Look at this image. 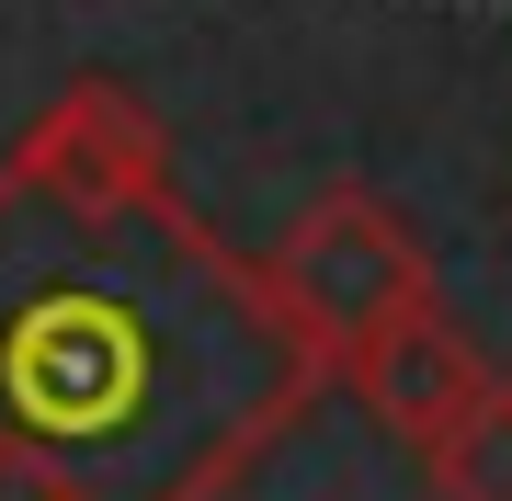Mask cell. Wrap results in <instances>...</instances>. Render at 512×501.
<instances>
[{
    "label": "cell",
    "instance_id": "obj_1",
    "mask_svg": "<svg viewBox=\"0 0 512 501\" xmlns=\"http://www.w3.org/2000/svg\"><path fill=\"white\" fill-rule=\"evenodd\" d=\"M251 251L171 183L126 80H69L0 160V501H228L319 410Z\"/></svg>",
    "mask_w": 512,
    "mask_h": 501
},
{
    "label": "cell",
    "instance_id": "obj_2",
    "mask_svg": "<svg viewBox=\"0 0 512 501\" xmlns=\"http://www.w3.org/2000/svg\"><path fill=\"white\" fill-rule=\"evenodd\" d=\"M262 285H274V308L296 319V342L319 353L330 376L365 353L387 319H410V308H444V285H433V251L410 240V217L387 194L365 183H330L308 217L274 240V262H262Z\"/></svg>",
    "mask_w": 512,
    "mask_h": 501
},
{
    "label": "cell",
    "instance_id": "obj_3",
    "mask_svg": "<svg viewBox=\"0 0 512 501\" xmlns=\"http://www.w3.org/2000/svg\"><path fill=\"white\" fill-rule=\"evenodd\" d=\"M342 376H353V399H365L376 422H387V433H399V445L421 456V445H433V433H444V422H456V410L478 399V376H490V365L467 353V331H456L444 308H410V319H387V331L353 353Z\"/></svg>",
    "mask_w": 512,
    "mask_h": 501
},
{
    "label": "cell",
    "instance_id": "obj_4",
    "mask_svg": "<svg viewBox=\"0 0 512 501\" xmlns=\"http://www.w3.org/2000/svg\"><path fill=\"white\" fill-rule=\"evenodd\" d=\"M421 479L444 501H512V376H478V399L421 445Z\"/></svg>",
    "mask_w": 512,
    "mask_h": 501
}]
</instances>
